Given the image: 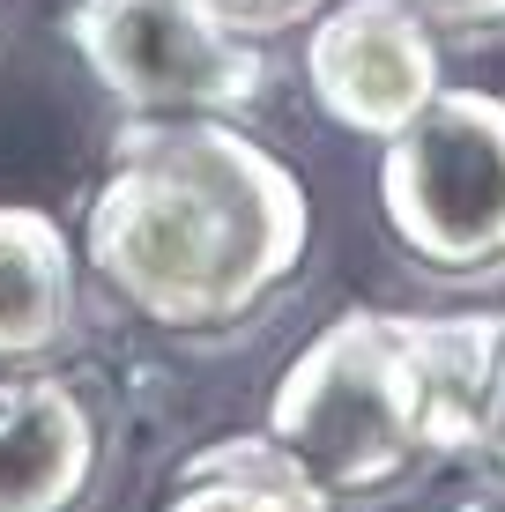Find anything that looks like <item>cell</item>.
<instances>
[{
	"label": "cell",
	"instance_id": "52a82bcc",
	"mask_svg": "<svg viewBox=\"0 0 505 512\" xmlns=\"http://www.w3.org/2000/svg\"><path fill=\"white\" fill-rule=\"evenodd\" d=\"M82 253L60 216L0 201V372L8 364H52L75 334Z\"/></svg>",
	"mask_w": 505,
	"mask_h": 512
},
{
	"label": "cell",
	"instance_id": "30bf717a",
	"mask_svg": "<svg viewBox=\"0 0 505 512\" xmlns=\"http://www.w3.org/2000/svg\"><path fill=\"white\" fill-rule=\"evenodd\" d=\"M208 15H223L246 38H268V30H290L298 15H312V0H201Z\"/></svg>",
	"mask_w": 505,
	"mask_h": 512
},
{
	"label": "cell",
	"instance_id": "3957f363",
	"mask_svg": "<svg viewBox=\"0 0 505 512\" xmlns=\"http://www.w3.org/2000/svg\"><path fill=\"white\" fill-rule=\"evenodd\" d=\"M379 216L424 275L505 268V97L439 90L379 156Z\"/></svg>",
	"mask_w": 505,
	"mask_h": 512
},
{
	"label": "cell",
	"instance_id": "6da1fadb",
	"mask_svg": "<svg viewBox=\"0 0 505 512\" xmlns=\"http://www.w3.org/2000/svg\"><path fill=\"white\" fill-rule=\"evenodd\" d=\"M312 201L238 119H127L82 216V268L127 320L223 342L298 282Z\"/></svg>",
	"mask_w": 505,
	"mask_h": 512
},
{
	"label": "cell",
	"instance_id": "5b68a950",
	"mask_svg": "<svg viewBox=\"0 0 505 512\" xmlns=\"http://www.w3.org/2000/svg\"><path fill=\"white\" fill-rule=\"evenodd\" d=\"M439 30L409 0H335L305 38V90L342 134H402L446 90Z\"/></svg>",
	"mask_w": 505,
	"mask_h": 512
},
{
	"label": "cell",
	"instance_id": "277c9868",
	"mask_svg": "<svg viewBox=\"0 0 505 512\" xmlns=\"http://www.w3.org/2000/svg\"><path fill=\"white\" fill-rule=\"evenodd\" d=\"M67 45L127 119H238L268 97V60L201 0H75Z\"/></svg>",
	"mask_w": 505,
	"mask_h": 512
},
{
	"label": "cell",
	"instance_id": "8fae6325",
	"mask_svg": "<svg viewBox=\"0 0 505 512\" xmlns=\"http://www.w3.org/2000/svg\"><path fill=\"white\" fill-rule=\"evenodd\" d=\"M431 30H461V38H483V30H505V0H409Z\"/></svg>",
	"mask_w": 505,
	"mask_h": 512
},
{
	"label": "cell",
	"instance_id": "ba28073f",
	"mask_svg": "<svg viewBox=\"0 0 505 512\" xmlns=\"http://www.w3.org/2000/svg\"><path fill=\"white\" fill-rule=\"evenodd\" d=\"M156 512H335V498L260 431V438H216V446L186 453Z\"/></svg>",
	"mask_w": 505,
	"mask_h": 512
},
{
	"label": "cell",
	"instance_id": "8992f818",
	"mask_svg": "<svg viewBox=\"0 0 505 512\" xmlns=\"http://www.w3.org/2000/svg\"><path fill=\"white\" fill-rule=\"evenodd\" d=\"M104 490V416L45 364L0 372V512H90Z\"/></svg>",
	"mask_w": 505,
	"mask_h": 512
},
{
	"label": "cell",
	"instance_id": "7a4b0ae2",
	"mask_svg": "<svg viewBox=\"0 0 505 512\" xmlns=\"http://www.w3.org/2000/svg\"><path fill=\"white\" fill-rule=\"evenodd\" d=\"M491 342L498 312H342L275 379L268 438L335 505L394 498L439 461H461L491 379Z\"/></svg>",
	"mask_w": 505,
	"mask_h": 512
},
{
	"label": "cell",
	"instance_id": "9c48e42d",
	"mask_svg": "<svg viewBox=\"0 0 505 512\" xmlns=\"http://www.w3.org/2000/svg\"><path fill=\"white\" fill-rule=\"evenodd\" d=\"M461 461L491 468L505 483V312H498V342H491V379H483V401H476V423H468V446Z\"/></svg>",
	"mask_w": 505,
	"mask_h": 512
}]
</instances>
